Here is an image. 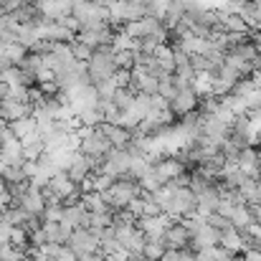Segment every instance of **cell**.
Returning a JSON list of instances; mask_svg holds the SVG:
<instances>
[{
	"instance_id": "60d3db41",
	"label": "cell",
	"mask_w": 261,
	"mask_h": 261,
	"mask_svg": "<svg viewBox=\"0 0 261 261\" xmlns=\"http://www.w3.org/2000/svg\"><path fill=\"white\" fill-rule=\"evenodd\" d=\"M259 182H261V177H259Z\"/></svg>"
},
{
	"instance_id": "ab89813d",
	"label": "cell",
	"mask_w": 261,
	"mask_h": 261,
	"mask_svg": "<svg viewBox=\"0 0 261 261\" xmlns=\"http://www.w3.org/2000/svg\"><path fill=\"white\" fill-rule=\"evenodd\" d=\"M0 170H3V163H0Z\"/></svg>"
},
{
	"instance_id": "ba28073f",
	"label": "cell",
	"mask_w": 261,
	"mask_h": 261,
	"mask_svg": "<svg viewBox=\"0 0 261 261\" xmlns=\"http://www.w3.org/2000/svg\"><path fill=\"white\" fill-rule=\"evenodd\" d=\"M61 228L64 231H76V228H87L89 226V211L82 203H74V205H61V218H59Z\"/></svg>"
},
{
	"instance_id": "4316f807",
	"label": "cell",
	"mask_w": 261,
	"mask_h": 261,
	"mask_svg": "<svg viewBox=\"0 0 261 261\" xmlns=\"http://www.w3.org/2000/svg\"><path fill=\"white\" fill-rule=\"evenodd\" d=\"M135 96H137V94H135L132 89L119 87L117 91H114V96H112V104H114L119 112H127V109H129V104L135 101Z\"/></svg>"
},
{
	"instance_id": "7c38bea8",
	"label": "cell",
	"mask_w": 261,
	"mask_h": 261,
	"mask_svg": "<svg viewBox=\"0 0 261 261\" xmlns=\"http://www.w3.org/2000/svg\"><path fill=\"white\" fill-rule=\"evenodd\" d=\"M23 117H33V107L25 104V101H15V99H5L0 104V119L5 124L15 122V119H23Z\"/></svg>"
},
{
	"instance_id": "8992f818",
	"label": "cell",
	"mask_w": 261,
	"mask_h": 261,
	"mask_svg": "<svg viewBox=\"0 0 261 261\" xmlns=\"http://www.w3.org/2000/svg\"><path fill=\"white\" fill-rule=\"evenodd\" d=\"M175 221L170 216H165V213H160V216H150V218H140L137 221V228L145 233V239L147 241H163V236H165V231L173 226Z\"/></svg>"
},
{
	"instance_id": "f546056e",
	"label": "cell",
	"mask_w": 261,
	"mask_h": 261,
	"mask_svg": "<svg viewBox=\"0 0 261 261\" xmlns=\"http://www.w3.org/2000/svg\"><path fill=\"white\" fill-rule=\"evenodd\" d=\"M165 254V244L163 241H147L142 249V259L147 261H160V256Z\"/></svg>"
},
{
	"instance_id": "9c48e42d",
	"label": "cell",
	"mask_w": 261,
	"mask_h": 261,
	"mask_svg": "<svg viewBox=\"0 0 261 261\" xmlns=\"http://www.w3.org/2000/svg\"><path fill=\"white\" fill-rule=\"evenodd\" d=\"M15 205H18V208H23L28 216H38V218H41V213H43V208H46L43 190H41V188H36L33 182H28V188L20 193V198L15 200Z\"/></svg>"
},
{
	"instance_id": "4dcf8cb0",
	"label": "cell",
	"mask_w": 261,
	"mask_h": 261,
	"mask_svg": "<svg viewBox=\"0 0 261 261\" xmlns=\"http://www.w3.org/2000/svg\"><path fill=\"white\" fill-rule=\"evenodd\" d=\"M175 94H177V89H175L173 76H165V79H160V82H158V96H163L165 101H170Z\"/></svg>"
},
{
	"instance_id": "277c9868",
	"label": "cell",
	"mask_w": 261,
	"mask_h": 261,
	"mask_svg": "<svg viewBox=\"0 0 261 261\" xmlns=\"http://www.w3.org/2000/svg\"><path fill=\"white\" fill-rule=\"evenodd\" d=\"M66 246L71 249V254H74L79 261L84 259V256H89V254H96V251H99V241H96V236H94L89 228H76V231H71Z\"/></svg>"
},
{
	"instance_id": "7a4b0ae2",
	"label": "cell",
	"mask_w": 261,
	"mask_h": 261,
	"mask_svg": "<svg viewBox=\"0 0 261 261\" xmlns=\"http://www.w3.org/2000/svg\"><path fill=\"white\" fill-rule=\"evenodd\" d=\"M117 64H114V51L112 46H101V48H94L91 59L87 61V76L89 84H101V82H109L117 76Z\"/></svg>"
},
{
	"instance_id": "cb8c5ba5",
	"label": "cell",
	"mask_w": 261,
	"mask_h": 261,
	"mask_svg": "<svg viewBox=\"0 0 261 261\" xmlns=\"http://www.w3.org/2000/svg\"><path fill=\"white\" fill-rule=\"evenodd\" d=\"M79 203L87 208L89 213H112L109 205L104 203L101 193H91V190H87V193H82V200H79Z\"/></svg>"
},
{
	"instance_id": "e575fe53",
	"label": "cell",
	"mask_w": 261,
	"mask_h": 261,
	"mask_svg": "<svg viewBox=\"0 0 261 261\" xmlns=\"http://www.w3.org/2000/svg\"><path fill=\"white\" fill-rule=\"evenodd\" d=\"M249 211H251V218H254L256 223H261V203H256V205H249Z\"/></svg>"
},
{
	"instance_id": "d590c367",
	"label": "cell",
	"mask_w": 261,
	"mask_h": 261,
	"mask_svg": "<svg viewBox=\"0 0 261 261\" xmlns=\"http://www.w3.org/2000/svg\"><path fill=\"white\" fill-rule=\"evenodd\" d=\"M251 71H254V76L261 74V54H256V59L251 61Z\"/></svg>"
},
{
	"instance_id": "ac0fdd59",
	"label": "cell",
	"mask_w": 261,
	"mask_h": 261,
	"mask_svg": "<svg viewBox=\"0 0 261 261\" xmlns=\"http://www.w3.org/2000/svg\"><path fill=\"white\" fill-rule=\"evenodd\" d=\"M0 163H3V165H23V163H25L20 140L13 137V140H5V142L0 145Z\"/></svg>"
},
{
	"instance_id": "8d00e7d4",
	"label": "cell",
	"mask_w": 261,
	"mask_h": 261,
	"mask_svg": "<svg viewBox=\"0 0 261 261\" xmlns=\"http://www.w3.org/2000/svg\"><path fill=\"white\" fill-rule=\"evenodd\" d=\"M5 99H8V84H5V82H0V104H3Z\"/></svg>"
},
{
	"instance_id": "9a60e30c",
	"label": "cell",
	"mask_w": 261,
	"mask_h": 261,
	"mask_svg": "<svg viewBox=\"0 0 261 261\" xmlns=\"http://www.w3.org/2000/svg\"><path fill=\"white\" fill-rule=\"evenodd\" d=\"M99 129H101V135L109 140V145H112L114 150H124V147L132 142V132L124 129V127H119V124H107V122H101Z\"/></svg>"
},
{
	"instance_id": "f35d334b",
	"label": "cell",
	"mask_w": 261,
	"mask_h": 261,
	"mask_svg": "<svg viewBox=\"0 0 261 261\" xmlns=\"http://www.w3.org/2000/svg\"><path fill=\"white\" fill-rule=\"evenodd\" d=\"M3 127H5V122L0 119V145H3Z\"/></svg>"
},
{
	"instance_id": "30bf717a",
	"label": "cell",
	"mask_w": 261,
	"mask_h": 261,
	"mask_svg": "<svg viewBox=\"0 0 261 261\" xmlns=\"http://www.w3.org/2000/svg\"><path fill=\"white\" fill-rule=\"evenodd\" d=\"M236 165H239V170L246 175V177L259 180L261 177V150L254 147V145H251V147H244V150L239 152Z\"/></svg>"
},
{
	"instance_id": "d6986e66",
	"label": "cell",
	"mask_w": 261,
	"mask_h": 261,
	"mask_svg": "<svg viewBox=\"0 0 261 261\" xmlns=\"http://www.w3.org/2000/svg\"><path fill=\"white\" fill-rule=\"evenodd\" d=\"M218 239H221V233L216 228H211V226L203 223V228L190 239V249H195V251H200V249H216L218 246Z\"/></svg>"
},
{
	"instance_id": "5b68a950",
	"label": "cell",
	"mask_w": 261,
	"mask_h": 261,
	"mask_svg": "<svg viewBox=\"0 0 261 261\" xmlns=\"http://www.w3.org/2000/svg\"><path fill=\"white\" fill-rule=\"evenodd\" d=\"M96 173L109 175V177H114V180H117V177H127V173H129V155H127V150H114V147H112Z\"/></svg>"
},
{
	"instance_id": "836d02e7",
	"label": "cell",
	"mask_w": 261,
	"mask_h": 261,
	"mask_svg": "<svg viewBox=\"0 0 261 261\" xmlns=\"http://www.w3.org/2000/svg\"><path fill=\"white\" fill-rule=\"evenodd\" d=\"M104 261H132V259H129V254L119 251V254H109V256H104Z\"/></svg>"
},
{
	"instance_id": "484cf974",
	"label": "cell",
	"mask_w": 261,
	"mask_h": 261,
	"mask_svg": "<svg viewBox=\"0 0 261 261\" xmlns=\"http://www.w3.org/2000/svg\"><path fill=\"white\" fill-rule=\"evenodd\" d=\"M231 226L236 228V231H244L246 226H251L254 223V218H251V211H249V205H236V211L231 213Z\"/></svg>"
},
{
	"instance_id": "7402d4cb",
	"label": "cell",
	"mask_w": 261,
	"mask_h": 261,
	"mask_svg": "<svg viewBox=\"0 0 261 261\" xmlns=\"http://www.w3.org/2000/svg\"><path fill=\"white\" fill-rule=\"evenodd\" d=\"M218 246H221V249H226L228 254L239 256V254L244 251V239H241V233H239L236 228H228V231H221Z\"/></svg>"
},
{
	"instance_id": "83f0119b",
	"label": "cell",
	"mask_w": 261,
	"mask_h": 261,
	"mask_svg": "<svg viewBox=\"0 0 261 261\" xmlns=\"http://www.w3.org/2000/svg\"><path fill=\"white\" fill-rule=\"evenodd\" d=\"M221 28H223V33H251L241 15H223Z\"/></svg>"
},
{
	"instance_id": "74e56055",
	"label": "cell",
	"mask_w": 261,
	"mask_h": 261,
	"mask_svg": "<svg viewBox=\"0 0 261 261\" xmlns=\"http://www.w3.org/2000/svg\"><path fill=\"white\" fill-rule=\"evenodd\" d=\"M254 38V46H256V54H261V33H251Z\"/></svg>"
},
{
	"instance_id": "e0dca14e",
	"label": "cell",
	"mask_w": 261,
	"mask_h": 261,
	"mask_svg": "<svg viewBox=\"0 0 261 261\" xmlns=\"http://www.w3.org/2000/svg\"><path fill=\"white\" fill-rule=\"evenodd\" d=\"M91 173H94V165L89 163L84 155H79V152H76V158L71 160V165L66 168V175H69V180H71L74 185H82V182H87Z\"/></svg>"
},
{
	"instance_id": "ffe728a7",
	"label": "cell",
	"mask_w": 261,
	"mask_h": 261,
	"mask_svg": "<svg viewBox=\"0 0 261 261\" xmlns=\"http://www.w3.org/2000/svg\"><path fill=\"white\" fill-rule=\"evenodd\" d=\"M15 41H18L25 51H31V48H33L38 41H43V38H41V33H38V25H36V23H25V25H18Z\"/></svg>"
},
{
	"instance_id": "52a82bcc",
	"label": "cell",
	"mask_w": 261,
	"mask_h": 261,
	"mask_svg": "<svg viewBox=\"0 0 261 261\" xmlns=\"http://www.w3.org/2000/svg\"><path fill=\"white\" fill-rule=\"evenodd\" d=\"M198 104H200L198 94L193 91V87H188V89H177V94L168 101V109H170V114H173V117L180 119V117H185V114L195 112V109H198Z\"/></svg>"
},
{
	"instance_id": "d4e9b609",
	"label": "cell",
	"mask_w": 261,
	"mask_h": 261,
	"mask_svg": "<svg viewBox=\"0 0 261 261\" xmlns=\"http://www.w3.org/2000/svg\"><path fill=\"white\" fill-rule=\"evenodd\" d=\"M0 56H3L10 66H18V64H20V61L28 56V51H25L18 41H13V43H5V46L0 48Z\"/></svg>"
},
{
	"instance_id": "6da1fadb",
	"label": "cell",
	"mask_w": 261,
	"mask_h": 261,
	"mask_svg": "<svg viewBox=\"0 0 261 261\" xmlns=\"http://www.w3.org/2000/svg\"><path fill=\"white\" fill-rule=\"evenodd\" d=\"M109 150H112V145L101 135L99 127H89V129L79 132V155H84L89 163L94 165V173L99 170V165L104 163V158L109 155Z\"/></svg>"
},
{
	"instance_id": "5bb4252c",
	"label": "cell",
	"mask_w": 261,
	"mask_h": 261,
	"mask_svg": "<svg viewBox=\"0 0 261 261\" xmlns=\"http://www.w3.org/2000/svg\"><path fill=\"white\" fill-rule=\"evenodd\" d=\"M152 168H155V173L160 175V180H163V182H168V180H173V177H177V175L188 173L185 163H180L175 155H165V158H160Z\"/></svg>"
},
{
	"instance_id": "3957f363",
	"label": "cell",
	"mask_w": 261,
	"mask_h": 261,
	"mask_svg": "<svg viewBox=\"0 0 261 261\" xmlns=\"http://www.w3.org/2000/svg\"><path fill=\"white\" fill-rule=\"evenodd\" d=\"M140 195H142V188H140V182L132 180V177H117V180L112 182V188H109L107 193H101V198H104V203L109 205V211H122V208H127L135 198H140Z\"/></svg>"
},
{
	"instance_id": "f1b7e54d",
	"label": "cell",
	"mask_w": 261,
	"mask_h": 261,
	"mask_svg": "<svg viewBox=\"0 0 261 261\" xmlns=\"http://www.w3.org/2000/svg\"><path fill=\"white\" fill-rule=\"evenodd\" d=\"M142 8H145V18H158V20H163L165 8H168V0H142Z\"/></svg>"
},
{
	"instance_id": "d6a6232c",
	"label": "cell",
	"mask_w": 261,
	"mask_h": 261,
	"mask_svg": "<svg viewBox=\"0 0 261 261\" xmlns=\"http://www.w3.org/2000/svg\"><path fill=\"white\" fill-rule=\"evenodd\" d=\"M160 261H180V251H173V249H165V254L160 256Z\"/></svg>"
},
{
	"instance_id": "8fae6325",
	"label": "cell",
	"mask_w": 261,
	"mask_h": 261,
	"mask_svg": "<svg viewBox=\"0 0 261 261\" xmlns=\"http://www.w3.org/2000/svg\"><path fill=\"white\" fill-rule=\"evenodd\" d=\"M160 28H165L163 20H158V18H140V20H135V23H124V25H122V33H127L129 38L142 41V38H147V36H155Z\"/></svg>"
},
{
	"instance_id": "603a6c76",
	"label": "cell",
	"mask_w": 261,
	"mask_h": 261,
	"mask_svg": "<svg viewBox=\"0 0 261 261\" xmlns=\"http://www.w3.org/2000/svg\"><path fill=\"white\" fill-rule=\"evenodd\" d=\"M41 231H43V236H46V244H59V246H66V241H69V236H71L69 231L61 228V223H43Z\"/></svg>"
},
{
	"instance_id": "2e32d148",
	"label": "cell",
	"mask_w": 261,
	"mask_h": 261,
	"mask_svg": "<svg viewBox=\"0 0 261 261\" xmlns=\"http://www.w3.org/2000/svg\"><path fill=\"white\" fill-rule=\"evenodd\" d=\"M163 244H165V249H173V251H185V249H190V236H188L185 226H182V223H173V226L165 231Z\"/></svg>"
},
{
	"instance_id": "4fadbf2b",
	"label": "cell",
	"mask_w": 261,
	"mask_h": 261,
	"mask_svg": "<svg viewBox=\"0 0 261 261\" xmlns=\"http://www.w3.org/2000/svg\"><path fill=\"white\" fill-rule=\"evenodd\" d=\"M71 8H74V0H43L38 5L41 15L48 20H66L71 15Z\"/></svg>"
},
{
	"instance_id": "44dd1931",
	"label": "cell",
	"mask_w": 261,
	"mask_h": 261,
	"mask_svg": "<svg viewBox=\"0 0 261 261\" xmlns=\"http://www.w3.org/2000/svg\"><path fill=\"white\" fill-rule=\"evenodd\" d=\"M10 127V132L15 135V140H28V137H33V135H38V124H36V119L33 117H23V119H15V122H10L8 124Z\"/></svg>"
},
{
	"instance_id": "1f68e13d",
	"label": "cell",
	"mask_w": 261,
	"mask_h": 261,
	"mask_svg": "<svg viewBox=\"0 0 261 261\" xmlns=\"http://www.w3.org/2000/svg\"><path fill=\"white\" fill-rule=\"evenodd\" d=\"M112 226V213H89L87 228H107Z\"/></svg>"
}]
</instances>
